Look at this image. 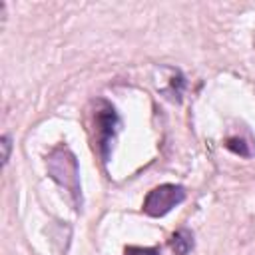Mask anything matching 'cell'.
<instances>
[{
	"label": "cell",
	"instance_id": "cell-1",
	"mask_svg": "<svg viewBox=\"0 0 255 255\" xmlns=\"http://www.w3.org/2000/svg\"><path fill=\"white\" fill-rule=\"evenodd\" d=\"M48 173L52 175L54 181H58L62 187H66L72 193L76 205L82 203L78 161L68 147H58L52 151V155L48 157Z\"/></svg>",
	"mask_w": 255,
	"mask_h": 255
},
{
	"label": "cell",
	"instance_id": "cell-2",
	"mask_svg": "<svg viewBox=\"0 0 255 255\" xmlns=\"http://www.w3.org/2000/svg\"><path fill=\"white\" fill-rule=\"evenodd\" d=\"M185 199V189L175 183H163L153 187L143 199V211L149 217H161Z\"/></svg>",
	"mask_w": 255,
	"mask_h": 255
},
{
	"label": "cell",
	"instance_id": "cell-3",
	"mask_svg": "<svg viewBox=\"0 0 255 255\" xmlns=\"http://www.w3.org/2000/svg\"><path fill=\"white\" fill-rule=\"evenodd\" d=\"M100 110H96L94 114V122H96V143H98V149H100V155L102 159L106 161L108 155H110V147H112V139L116 135V129H118V114L116 110L106 104V102H98Z\"/></svg>",
	"mask_w": 255,
	"mask_h": 255
},
{
	"label": "cell",
	"instance_id": "cell-4",
	"mask_svg": "<svg viewBox=\"0 0 255 255\" xmlns=\"http://www.w3.org/2000/svg\"><path fill=\"white\" fill-rule=\"evenodd\" d=\"M169 245H171V251H173L175 255H187V253L193 249V235H191V231H187V229L175 231V233L171 235Z\"/></svg>",
	"mask_w": 255,
	"mask_h": 255
},
{
	"label": "cell",
	"instance_id": "cell-5",
	"mask_svg": "<svg viewBox=\"0 0 255 255\" xmlns=\"http://www.w3.org/2000/svg\"><path fill=\"white\" fill-rule=\"evenodd\" d=\"M124 255H159L157 247H126Z\"/></svg>",
	"mask_w": 255,
	"mask_h": 255
},
{
	"label": "cell",
	"instance_id": "cell-6",
	"mask_svg": "<svg viewBox=\"0 0 255 255\" xmlns=\"http://www.w3.org/2000/svg\"><path fill=\"white\" fill-rule=\"evenodd\" d=\"M2 149H4L2 163L6 165V163H8V157H10V135H2Z\"/></svg>",
	"mask_w": 255,
	"mask_h": 255
}]
</instances>
